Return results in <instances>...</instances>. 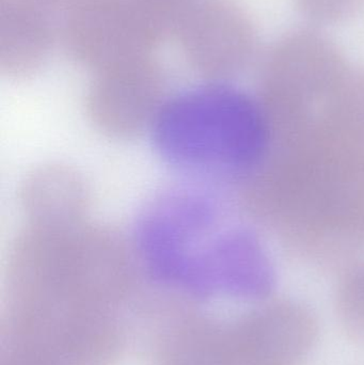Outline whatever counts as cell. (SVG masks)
<instances>
[{
  "mask_svg": "<svg viewBox=\"0 0 364 365\" xmlns=\"http://www.w3.org/2000/svg\"><path fill=\"white\" fill-rule=\"evenodd\" d=\"M150 130L160 160L201 186L243 167L254 149L249 104L224 86H198L165 100Z\"/></svg>",
  "mask_w": 364,
  "mask_h": 365,
  "instance_id": "6da1fadb",
  "label": "cell"
},
{
  "mask_svg": "<svg viewBox=\"0 0 364 365\" xmlns=\"http://www.w3.org/2000/svg\"><path fill=\"white\" fill-rule=\"evenodd\" d=\"M303 15L318 23L348 21L364 11V0H295Z\"/></svg>",
  "mask_w": 364,
  "mask_h": 365,
  "instance_id": "277c9868",
  "label": "cell"
},
{
  "mask_svg": "<svg viewBox=\"0 0 364 365\" xmlns=\"http://www.w3.org/2000/svg\"><path fill=\"white\" fill-rule=\"evenodd\" d=\"M164 101L149 75L108 77L90 92L85 113L102 134L130 139L151 128Z\"/></svg>",
  "mask_w": 364,
  "mask_h": 365,
  "instance_id": "7a4b0ae2",
  "label": "cell"
},
{
  "mask_svg": "<svg viewBox=\"0 0 364 365\" xmlns=\"http://www.w3.org/2000/svg\"><path fill=\"white\" fill-rule=\"evenodd\" d=\"M19 206L27 223L72 225L85 221L89 189L83 177L66 165H43L24 178Z\"/></svg>",
  "mask_w": 364,
  "mask_h": 365,
  "instance_id": "3957f363",
  "label": "cell"
}]
</instances>
